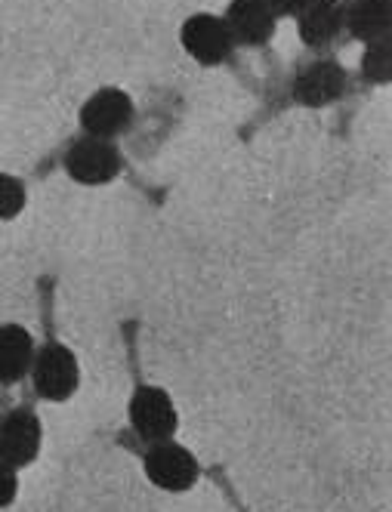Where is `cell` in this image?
<instances>
[{"mask_svg":"<svg viewBox=\"0 0 392 512\" xmlns=\"http://www.w3.org/2000/svg\"><path fill=\"white\" fill-rule=\"evenodd\" d=\"M65 173L81 182V186H105L121 173V152L112 139L102 136H81L68 145L65 152Z\"/></svg>","mask_w":392,"mask_h":512,"instance_id":"1","label":"cell"},{"mask_svg":"<svg viewBox=\"0 0 392 512\" xmlns=\"http://www.w3.org/2000/svg\"><path fill=\"white\" fill-rule=\"evenodd\" d=\"M362 71L377 84H386L392 78V34H389V38H380V41L368 44Z\"/></svg>","mask_w":392,"mask_h":512,"instance_id":"13","label":"cell"},{"mask_svg":"<svg viewBox=\"0 0 392 512\" xmlns=\"http://www.w3.org/2000/svg\"><path fill=\"white\" fill-rule=\"evenodd\" d=\"M16 491H19L16 466H10L7 460H0V509H7L16 500Z\"/></svg>","mask_w":392,"mask_h":512,"instance_id":"15","label":"cell"},{"mask_svg":"<svg viewBox=\"0 0 392 512\" xmlns=\"http://www.w3.org/2000/svg\"><path fill=\"white\" fill-rule=\"evenodd\" d=\"M180 41H183L186 53L201 65H220L235 50V41H232L226 22L210 13H195L192 19H186V25L180 31Z\"/></svg>","mask_w":392,"mask_h":512,"instance_id":"6","label":"cell"},{"mask_svg":"<svg viewBox=\"0 0 392 512\" xmlns=\"http://www.w3.org/2000/svg\"><path fill=\"white\" fill-rule=\"evenodd\" d=\"M22 207H25V186L16 176L0 173V219L19 216Z\"/></svg>","mask_w":392,"mask_h":512,"instance_id":"14","label":"cell"},{"mask_svg":"<svg viewBox=\"0 0 392 512\" xmlns=\"http://www.w3.org/2000/svg\"><path fill=\"white\" fill-rule=\"evenodd\" d=\"M297 19H300V38L312 50L328 47L343 31V7L337 0H312Z\"/></svg>","mask_w":392,"mask_h":512,"instance_id":"12","label":"cell"},{"mask_svg":"<svg viewBox=\"0 0 392 512\" xmlns=\"http://www.w3.org/2000/svg\"><path fill=\"white\" fill-rule=\"evenodd\" d=\"M312 0H269V7L275 10V16H300Z\"/></svg>","mask_w":392,"mask_h":512,"instance_id":"16","label":"cell"},{"mask_svg":"<svg viewBox=\"0 0 392 512\" xmlns=\"http://www.w3.org/2000/svg\"><path fill=\"white\" fill-rule=\"evenodd\" d=\"M146 475L149 482L164 491H189L198 482V460L176 442H155L146 454Z\"/></svg>","mask_w":392,"mask_h":512,"instance_id":"5","label":"cell"},{"mask_svg":"<svg viewBox=\"0 0 392 512\" xmlns=\"http://www.w3.org/2000/svg\"><path fill=\"white\" fill-rule=\"evenodd\" d=\"M133 99L118 90V87H102L96 90L84 108H81V124L90 136H102V139H115L121 136L130 124H133Z\"/></svg>","mask_w":392,"mask_h":512,"instance_id":"4","label":"cell"},{"mask_svg":"<svg viewBox=\"0 0 392 512\" xmlns=\"http://www.w3.org/2000/svg\"><path fill=\"white\" fill-rule=\"evenodd\" d=\"M31 380H34V392L47 401L71 398L78 389V380H81V368H78L75 352L62 343H47L41 352H34Z\"/></svg>","mask_w":392,"mask_h":512,"instance_id":"2","label":"cell"},{"mask_svg":"<svg viewBox=\"0 0 392 512\" xmlns=\"http://www.w3.org/2000/svg\"><path fill=\"white\" fill-rule=\"evenodd\" d=\"M275 10L269 0H232L226 10V28L235 44L244 47H263L275 31Z\"/></svg>","mask_w":392,"mask_h":512,"instance_id":"8","label":"cell"},{"mask_svg":"<svg viewBox=\"0 0 392 512\" xmlns=\"http://www.w3.org/2000/svg\"><path fill=\"white\" fill-rule=\"evenodd\" d=\"M343 28L365 44L392 34V0H352L343 7Z\"/></svg>","mask_w":392,"mask_h":512,"instance_id":"10","label":"cell"},{"mask_svg":"<svg viewBox=\"0 0 392 512\" xmlns=\"http://www.w3.org/2000/svg\"><path fill=\"white\" fill-rule=\"evenodd\" d=\"M130 423L142 442H167L176 432V408L164 389L139 386L130 398Z\"/></svg>","mask_w":392,"mask_h":512,"instance_id":"3","label":"cell"},{"mask_svg":"<svg viewBox=\"0 0 392 512\" xmlns=\"http://www.w3.org/2000/svg\"><path fill=\"white\" fill-rule=\"evenodd\" d=\"M343 90H346V71L331 59H315L294 81V96L312 108H322V105L340 99Z\"/></svg>","mask_w":392,"mask_h":512,"instance_id":"9","label":"cell"},{"mask_svg":"<svg viewBox=\"0 0 392 512\" xmlns=\"http://www.w3.org/2000/svg\"><path fill=\"white\" fill-rule=\"evenodd\" d=\"M41 420L28 408H16L10 414L0 417V460H7L10 466H28L34 463L41 451Z\"/></svg>","mask_w":392,"mask_h":512,"instance_id":"7","label":"cell"},{"mask_svg":"<svg viewBox=\"0 0 392 512\" xmlns=\"http://www.w3.org/2000/svg\"><path fill=\"white\" fill-rule=\"evenodd\" d=\"M34 340L22 324H0V383L10 386L31 374Z\"/></svg>","mask_w":392,"mask_h":512,"instance_id":"11","label":"cell"}]
</instances>
